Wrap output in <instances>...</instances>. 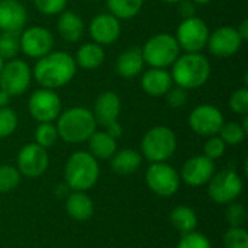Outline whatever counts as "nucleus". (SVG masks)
I'll return each instance as SVG.
<instances>
[{"instance_id":"1","label":"nucleus","mask_w":248,"mask_h":248,"mask_svg":"<svg viewBox=\"0 0 248 248\" xmlns=\"http://www.w3.org/2000/svg\"><path fill=\"white\" fill-rule=\"evenodd\" d=\"M77 73V64L71 54L65 51H51L38 58L32 76L44 89H60L68 84Z\"/></svg>"},{"instance_id":"2","label":"nucleus","mask_w":248,"mask_h":248,"mask_svg":"<svg viewBox=\"0 0 248 248\" xmlns=\"http://www.w3.org/2000/svg\"><path fill=\"white\" fill-rule=\"evenodd\" d=\"M99 161L89 151L73 153L64 167V180L71 192H87L99 180Z\"/></svg>"},{"instance_id":"3","label":"nucleus","mask_w":248,"mask_h":248,"mask_svg":"<svg viewBox=\"0 0 248 248\" xmlns=\"http://www.w3.org/2000/svg\"><path fill=\"white\" fill-rule=\"evenodd\" d=\"M55 126L58 131V137L64 142L81 144L92 137V134L97 128V124L92 110L81 106H76L61 112L57 118Z\"/></svg>"},{"instance_id":"4","label":"nucleus","mask_w":248,"mask_h":248,"mask_svg":"<svg viewBox=\"0 0 248 248\" xmlns=\"http://www.w3.org/2000/svg\"><path fill=\"white\" fill-rule=\"evenodd\" d=\"M171 67L173 83L186 90L203 86L211 76V64L201 52H186L179 55Z\"/></svg>"},{"instance_id":"5","label":"nucleus","mask_w":248,"mask_h":248,"mask_svg":"<svg viewBox=\"0 0 248 248\" xmlns=\"http://www.w3.org/2000/svg\"><path fill=\"white\" fill-rule=\"evenodd\" d=\"M177 150V137L169 126L157 125L145 132L141 141V155L150 163H164Z\"/></svg>"},{"instance_id":"6","label":"nucleus","mask_w":248,"mask_h":248,"mask_svg":"<svg viewBox=\"0 0 248 248\" xmlns=\"http://www.w3.org/2000/svg\"><path fill=\"white\" fill-rule=\"evenodd\" d=\"M144 62L154 68H167L180 55V46L176 36L170 33H157L151 36L141 48Z\"/></svg>"},{"instance_id":"7","label":"nucleus","mask_w":248,"mask_h":248,"mask_svg":"<svg viewBox=\"0 0 248 248\" xmlns=\"http://www.w3.org/2000/svg\"><path fill=\"white\" fill-rule=\"evenodd\" d=\"M244 190L241 176L234 170H222L215 173L208 183V196L218 205H230L235 202Z\"/></svg>"},{"instance_id":"8","label":"nucleus","mask_w":248,"mask_h":248,"mask_svg":"<svg viewBox=\"0 0 248 248\" xmlns=\"http://www.w3.org/2000/svg\"><path fill=\"white\" fill-rule=\"evenodd\" d=\"M145 182L148 189L161 198L174 196L182 186L179 171L173 166L167 164V161L151 163L145 171Z\"/></svg>"},{"instance_id":"9","label":"nucleus","mask_w":248,"mask_h":248,"mask_svg":"<svg viewBox=\"0 0 248 248\" xmlns=\"http://www.w3.org/2000/svg\"><path fill=\"white\" fill-rule=\"evenodd\" d=\"M31 78L32 70L28 62L19 58L9 60L0 71V90L6 92L10 97L22 96L28 90Z\"/></svg>"},{"instance_id":"10","label":"nucleus","mask_w":248,"mask_h":248,"mask_svg":"<svg viewBox=\"0 0 248 248\" xmlns=\"http://www.w3.org/2000/svg\"><path fill=\"white\" fill-rule=\"evenodd\" d=\"M209 33L211 32L205 20L192 16L183 19V22L179 25L176 39L180 49H185L186 52H201L208 44Z\"/></svg>"},{"instance_id":"11","label":"nucleus","mask_w":248,"mask_h":248,"mask_svg":"<svg viewBox=\"0 0 248 248\" xmlns=\"http://www.w3.org/2000/svg\"><path fill=\"white\" fill-rule=\"evenodd\" d=\"M49 166V155L45 148L36 142L26 144L20 148L16 157V169L28 179H36L42 176Z\"/></svg>"},{"instance_id":"12","label":"nucleus","mask_w":248,"mask_h":248,"mask_svg":"<svg viewBox=\"0 0 248 248\" xmlns=\"http://www.w3.org/2000/svg\"><path fill=\"white\" fill-rule=\"evenodd\" d=\"M28 109L36 122H54L61 113V99L54 90L42 87L31 94Z\"/></svg>"},{"instance_id":"13","label":"nucleus","mask_w":248,"mask_h":248,"mask_svg":"<svg viewBox=\"0 0 248 248\" xmlns=\"http://www.w3.org/2000/svg\"><path fill=\"white\" fill-rule=\"evenodd\" d=\"M225 124L222 112L214 105L205 103L196 106L189 116V125L192 131L201 137L218 135L219 129Z\"/></svg>"},{"instance_id":"14","label":"nucleus","mask_w":248,"mask_h":248,"mask_svg":"<svg viewBox=\"0 0 248 248\" xmlns=\"http://www.w3.org/2000/svg\"><path fill=\"white\" fill-rule=\"evenodd\" d=\"M217 173L215 161L205 155H193L186 160L180 170V180L190 187H201L209 183Z\"/></svg>"},{"instance_id":"15","label":"nucleus","mask_w":248,"mask_h":248,"mask_svg":"<svg viewBox=\"0 0 248 248\" xmlns=\"http://www.w3.org/2000/svg\"><path fill=\"white\" fill-rule=\"evenodd\" d=\"M20 51L31 58H41L52 51L54 36L42 26H31L20 32Z\"/></svg>"},{"instance_id":"16","label":"nucleus","mask_w":248,"mask_h":248,"mask_svg":"<svg viewBox=\"0 0 248 248\" xmlns=\"http://www.w3.org/2000/svg\"><path fill=\"white\" fill-rule=\"evenodd\" d=\"M243 39L237 32V28L232 26H221L208 38V49L212 55L218 58H228L237 54L243 45Z\"/></svg>"},{"instance_id":"17","label":"nucleus","mask_w":248,"mask_h":248,"mask_svg":"<svg viewBox=\"0 0 248 248\" xmlns=\"http://www.w3.org/2000/svg\"><path fill=\"white\" fill-rule=\"evenodd\" d=\"M89 32L92 39L99 45L113 44L122 32L121 20L115 17L112 13H102L92 19Z\"/></svg>"},{"instance_id":"18","label":"nucleus","mask_w":248,"mask_h":248,"mask_svg":"<svg viewBox=\"0 0 248 248\" xmlns=\"http://www.w3.org/2000/svg\"><path fill=\"white\" fill-rule=\"evenodd\" d=\"M92 113L97 125L108 128L118 122L121 113V97L115 92H103L96 99Z\"/></svg>"},{"instance_id":"19","label":"nucleus","mask_w":248,"mask_h":248,"mask_svg":"<svg viewBox=\"0 0 248 248\" xmlns=\"http://www.w3.org/2000/svg\"><path fill=\"white\" fill-rule=\"evenodd\" d=\"M28 20L25 6L19 0H0V31L20 32Z\"/></svg>"},{"instance_id":"20","label":"nucleus","mask_w":248,"mask_h":248,"mask_svg":"<svg viewBox=\"0 0 248 248\" xmlns=\"http://www.w3.org/2000/svg\"><path fill=\"white\" fill-rule=\"evenodd\" d=\"M171 86H173V78H171V74L166 68L151 67L150 70L144 73L141 78L142 90L153 97L166 96V93L171 89Z\"/></svg>"},{"instance_id":"21","label":"nucleus","mask_w":248,"mask_h":248,"mask_svg":"<svg viewBox=\"0 0 248 248\" xmlns=\"http://www.w3.org/2000/svg\"><path fill=\"white\" fill-rule=\"evenodd\" d=\"M65 211L74 221H89L94 214V203L86 192H70L65 199Z\"/></svg>"},{"instance_id":"22","label":"nucleus","mask_w":248,"mask_h":248,"mask_svg":"<svg viewBox=\"0 0 248 248\" xmlns=\"http://www.w3.org/2000/svg\"><path fill=\"white\" fill-rule=\"evenodd\" d=\"M144 57L140 46H131L119 54L115 68L116 73L124 78H132L142 71Z\"/></svg>"},{"instance_id":"23","label":"nucleus","mask_w":248,"mask_h":248,"mask_svg":"<svg viewBox=\"0 0 248 248\" xmlns=\"http://www.w3.org/2000/svg\"><path fill=\"white\" fill-rule=\"evenodd\" d=\"M57 31L62 39L67 42H77L84 32V22L83 19L70 10H62L58 16Z\"/></svg>"},{"instance_id":"24","label":"nucleus","mask_w":248,"mask_h":248,"mask_svg":"<svg viewBox=\"0 0 248 248\" xmlns=\"http://www.w3.org/2000/svg\"><path fill=\"white\" fill-rule=\"evenodd\" d=\"M89 153L99 160H110L113 154L118 151V142L113 137H110L106 131H94L92 137L87 140Z\"/></svg>"},{"instance_id":"25","label":"nucleus","mask_w":248,"mask_h":248,"mask_svg":"<svg viewBox=\"0 0 248 248\" xmlns=\"http://www.w3.org/2000/svg\"><path fill=\"white\" fill-rule=\"evenodd\" d=\"M141 164H142L141 153L132 148H124L121 151H116L110 158L112 170L121 176H128L138 171Z\"/></svg>"},{"instance_id":"26","label":"nucleus","mask_w":248,"mask_h":248,"mask_svg":"<svg viewBox=\"0 0 248 248\" xmlns=\"http://www.w3.org/2000/svg\"><path fill=\"white\" fill-rule=\"evenodd\" d=\"M76 64L84 70H94L100 67L105 61V51L102 45L96 42H87L81 45L76 54Z\"/></svg>"},{"instance_id":"27","label":"nucleus","mask_w":248,"mask_h":248,"mask_svg":"<svg viewBox=\"0 0 248 248\" xmlns=\"http://www.w3.org/2000/svg\"><path fill=\"white\" fill-rule=\"evenodd\" d=\"M170 222L174 227V230L183 235V234L196 231L198 215L190 206L179 205V206L173 208V211L170 212Z\"/></svg>"},{"instance_id":"28","label":"nucleus","mask_w":248,"mask_h":248,"mask_svg":"<svg viewBox=\"0 0 248 248\" xmlns=\"http://www.w3.org/2000/svg\"><path fill=\"white\" fill-rule=\"evenodd\" d=\"M106 4L109 12L115 17L122 20L135 17L141 12L144 0H106Z\"/></svg>"},{"instance_id":"29","label":"nucleus","mask_w":248,"mask_h":248,"mask_svg":"<svg viewBox=\"0 0 248 248\" xmlns=\"http://www.w3.org/2000/svg\"><path fill=\"white\" fill-rule=\"evenodd\" d=\"M35 142L38 145H41L42 148L48 150L51 147H54L57 144V141L60 140L58 137V131L57 126L52 122H42L36 126L35 129Z\"/></svg>"},{"instance_id":"30","label":"nucleus","mask_w":248,"mask_h":248,"mask_svg":"<svg viewBox=\"0 0 248 248\" xmlns=\"http://www.w3.org/2000/svg\"><path fill=\"white\" fill-rule=\"evenodd\" d=\"M20 32H1L0 33V57L3 60H13L20 51Z\"/></svg>"},{"instance_id":"31","label":"nucleus","mask_w":248,"mask_h":248,"mask_svg":"<svg viewBox=\"0 0 248 248\" xmlns=\"http://www.w3.org/2000/svg\"><path fill=\"white\" fill-rule=\"evenodd\" d=\"M218 135L227 145H238L246 140L247 131L241 126L240 122H227L222 125Z\"/></svg>"},{"instance_id":"32","label":"nucleus","mask_w":248,"mask_h":248,"mask_svg":"<svg viewBox=\"0 0 248 248\" xmlns=\"http://www.w3.org/2000/svg\"><path fill=\"white\" fill-rule=\"evenodd\" d=\"M22 174L16 166L1 164L0 166V193H10L20 185Z\"/></svg>"},{"instance_id":"33","label":"nucleus","mask_w":248,"mask_h":248,"mask_svg":"<svg viewBox=\"0 0 248 248\" xmlns=\"http://www.w3.org/2000/svg\"><path fill=\"white\" fill-rule=\"evenodd\" d=\"M225 248H248V232L243 227H230L224 234Z\"/></svg>"},{"instance_id":"34","label":"nucleus","mask_w":248,"mask_h":248,"mask_svg":"<svg viewBox=\"0 0 248 248\" xmlns=\"http://www.w3.org/2000/svg\"><path fill=\"white\" fill-rule=\"evenodd\" d=\"M17 128V115L9 106L0 108V140L10 137Z\"/></svg>"},{"instance_id":"35","label":"nucleus","mask_w":248,"mask_h":248,"mask_svg":"<svg viewBox=\"0 0 248 248\" xmlns=\"http://www.w3.org/2000/svg\"><path fill=\"white\" fill-rule=\"evenodd\" d=\"M225 148H227V144L219 138V135H212V137H208L203 145V155L215 161L225 154Z\"/></svg>"},{"instance_id":"36","label":"nucleus","mask_w":248,"mask_h":248,"mask_svg":"<svg viewBox=\"0 0 248 248\" xmlns=\"http://www.w3.org/2000/svg\"><path fill=\"white\" fill-rule=\"evenodd\" d=\"M176 248H212L209 238L205 234L192 231L187 234H183L179 244Z\"/></svg>"},{"instance_id":"37","label":"nucleus","mask_w":248,"mask_h":248,"mask_svg":"<svg viewBox=\"0 0 248 248\" xmlns=\"http://www.w3.org/2000/svg\"><path fill=\"white\" fill-rule=\"evenodd\" d=\"M225 219L230 224V227H243L247 219V211L243 203H238L237 201L230 203L227 208Z\"/></svg>"},{"instance_id":"38","label":"nucleus","mask_w":248,"mask_h":248,"mask_svg":"<svg viewBox=\"0 0 248 248\" xmlns=\"http://www.w3.org/2000/svg\"><path fill=\"white\" fill-rule=\"evenodd\" d=\"M230 108L234 113L246 116L248 113V89L241 87L237 89L230 96Z\"/></svg>"},{"instance_id":"39","label":"nucleus","mask_w":248,"mask_h":248,"mask_svg":"<svg viewBox=\"0 0 248 248\" xmlns=\"http://www.w3.org/2000/svg\"><path fill=\"white\" fill-rule=\"evenodd\" d=\"M35 7L42 13V15H60L65 6H67V0H33Z\"/></svg>"},{"instance_id":"40","label":"nucleus","mask_w":248,"mask_h":248,"mask_svg":"<svg viewBox=\"0 0 248 248\" xmlns=\"http://www.w3.org/2000/svg\"><path fill=\"white\" fill-rule=\"evenodd\" d=\"M166 100H167L169 106H171V108H182L187 102V90L182 89L179 86L177 87H171L166 93Z\"/></svg>"},{"instance_id":"41","label":"nucleus","mask_w":248,"mask_h":248,"mask_svg":"<svg viewBox=\"0 0 248 248\" xmlns=\"http://www.w3.org/2000/svg\"><path fill=\"white\" fill-rule=\"evenodd\" d=\"M179 12L183 19L192 17L196 13V4L192 0H180L179 1Z\"/></svg>"},{"instance_id":"42","label":"nucleus","mask_w":248,"mask_h":248,"mask_svg":"<svg viewBox=\"0 0 248 248\" xmlns=\"http://www.w3.org/2000/svg\"><path fill=\"white\" fill-rule=\"evenodd\" d=\"M105 131H106L110 137H113L115 140H118V138L122 137V126H121L119 122H115V124L109 125L108 128H105Z\"/></svg>"},{"instance_id":"43","label":"nucleus","mask_w":248,"mask_h":248,"mask_svg":"<svg viewBox=\"0 0 248 248\" xmlns=\"http://www.w3.org/2000/svg\"><path fill=\"white\" fill-rule=\"evenodd\" d=\"M237 32H238V35L241 36V39H243V41H247L248 39V19H244V20L240 23V26L237 28Z\"/></svg>"},{"instance_id":"44","label":"nucleus","mask_w":248,"mask_h":248,"mask_svg":"<svg viewBox=\"0 0 248 248\" xmlns=\"http://www.w3.org/2000/svg\"><path fill=\"white\" fill-rule=\"evenodd\" d=\"M10 96L6 93V92H3V90H0V108H4V106H9V103H10Z\"/></svg>"},{"instance_id":"45","label":"nucleus","mask_w":248,"mask_h":248,"mask_svg":"<svg viewBox=\"0 0 248 248\" xmlns=\"http://www.w3.org/2000/svg\"><path fill=\"white\" fill-rule=\"evenodd\" d=\"M195 4H209L212 0H192Z\"/></svg>"},{"instance_id":"46","label":"nucleus","mask_w":248,"mask_h":248,"mask_svg":"<svg viewBox=\"0 0 248 248\" xmlns=\"http://www.w3.org/2000/svg\"><path fill=\"white\" fill-rule=\"evenodd\" d=\"M161 1H164V3H170V4H174V3H179L180 0H161Z\"/></svg>"},{"instance_id":"47","label":"nucleus","mask_w":248,"mask_h":248,"mask_svg":"<svg viewBox=\"0 0 248 248\" xmlns=\"http://www.w3.org/2000/svg\"><path fill=\"white\" fill-rule=\"evenodd\" d=\"M3 64H4V60L0 57V71H1V68H3Z\"/></svg>"},{"instance_id":"48","label":"nucleus","mask_w":248,"mask_h":248,"mask_svg":"<svg viewBox=\"0 0 248 248\" xmlns=\"http://www.w3.org/2000/svg\"><path fill=\"white\" fill-rule=\"evenodd\" d=\"M90 1H100V0H90Z\"/></svg>"}]
</instances>
